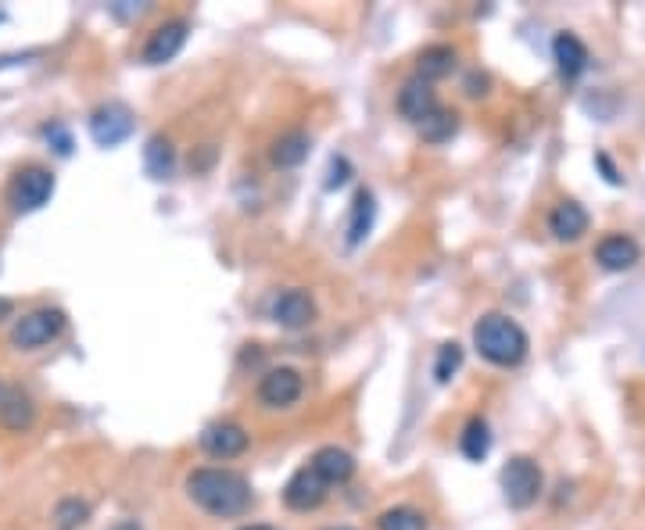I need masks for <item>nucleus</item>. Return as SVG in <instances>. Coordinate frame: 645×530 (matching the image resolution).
Here are the masks:
<instances>
[{
	"label": "nucleus",
	"instance_id": "1",
	"mask_svg": "<svg viewBox=\"0 0 645 530\" xmlns=\"http://www.w3.org/2000/svg\"><path fill=\"white\" fill-rule=\"evenodd\" d=\"M190 502L205 509L215 520H233L251 509V484L244 473L226 470V466H198L187 473Z\"/></svg>",
	"mask_w": 645,
	"mask_h": 530
},
{
	"label": "nucleus",
	"instance_id": "2",
	"mask_svg": "<svg viewBox=\"0 0 645 530\" xmlns=\"http://www.w3.org/2000/svg\"><path fill=\"white\" fill-rule=\"evenodd\" d=\"M473 348L491 366L513 369L527 359V334L516 319L502 316V312H488L473 323Z\"/></svg>",
	"mask_w": 645,
	"mask_h": 530
},
{
	"label": "nucleus",
	"instance_id": "3",
	"mask_svg": "<svg viewBox=\"0 0 645 530\" xmlns=\"http://www.w3.org/2000/svg\"><path fill=\"white\" fill-rule=\"evenodd\" d=\"M545 491V473L531 455H513L502 466V495L509 509H531Z\"/></svg>",
	"mask_w": 645,
	"mask_h": 530
},
{
	"label": "nucleus",
	"instance_id": "4",
	"mask_svg": "<svg viewBox=\"0 0 645 530\" xmlns=\"http://www.w3.org/2000/svg\"><path fill=\"white\" fill-rule=\"evenodd\" d=\"M65 312L61 308H33V312H26V316L18 319L15 330H11V344L22 351H36L43 348V344L58 341L61 334H65Z\"/></svg>",
	"mask_w": 645,
	"mask_h": 530
},
{
	"label": "nucleus",
	"instance_id": "5",
	"mask_svg": "<svg viewBox=\"0 0 645 530\" xmlns=\"http://www.w3.org/2000/svg\"><path fill=\"white\" fill-rule=\"evenodd\" d=\"M51 194H54V172L43 169V165H26V169L18 172L8 187V201L18 215L43 208L47 201H51Z\"/></svg>",
	"mask_w": 645,
	"mask_h": 530
},
{
	"label": "nucleus",
	"instance_id": "6",
	"mask_svg": "<svg viewBox=\"0 0 645 530\" xmlns=\"http://www.w3.org/2000/svg\"><path fill=\"white\" fill-rule=\"evenodd\" d=\"M258 405L262 409H291L305 394V377L294 366H276L258 380Z\"/></svg>",
	"mask_w": 645,
	"mask_h": 530
},
{
	"label": "nucleus",
	"instance_id": "7",
	"mask_svg": "<svg viewBox=\"0 0 645 530\" xmlns=\"http://www.w3.org/2000/svg\"><path fill=\"white\" fill-rule=\"evenodd\" d=\"M248 445L251 434L233 419H215L201 430V452L212 455V459H237V455L248 452Z\"/></svg>",
	"mask_w": 645,
	"mask_h": 530
},
{
	"label": "nucleus",
	"instance_id": "8",
	"mask_svg": "<svg viewBox=\"0 0 645 530\" xmlns=\"http://www.w3.org/2000/svg\"><path fill=\"white\" fill-rule=\"evenodd\" d=\"M327 495H330V484L312 466L294 470L291 480L284 484V505L294 509V513H312V509H319V505L327 502Z\"/></svg>",
	"mask_w": 645,
	"mask_h": 530
},
{
	"label": "nucleus",
	"instance_id": "9",
	"mask_svg": "<svg viewBox=\"0 0 645 530\" xmlns=\"http://www.w3.org/2000/svg\"><path fill=\"white\" fill-rule=\"evenodd\" d=\"M269 316L273 323H280L284 330H301V326H309L316 319V301H312L309 291H301V287H291V291H280L269 305Z\"/></svg>",
	"mask_w": 645,
	"mask_h": 530
},
{
	"label": "nucleus",
	"instance_id": "10",
	"mask_svg": "<svg viewBox=\"0 0 645 530\" xmlns=\"http://www.w3.org/2000/svg\"><path fill=\"white\" fill-rule=\"evenodd\" d=\"M129 133H133V115H129L126 104H101L90 115V137L101 147H119Z\"/></svg>",
	"mask_w": 645,
	"mask_h": 530
},
{
	"label": "nucleus",
	"instance_id": "11",
	"mask_svg": "<svg viewBox=\"0 0 645 530\" xmlns=\"http://www.w3.org/2000/svg\"><path fill=\"white\" fill-rule=\"evenodd\" d=\"M187 33L190 26L183 22V18H172V22H162V26L155 29V33L147 36L144 51H140V58L147 61V65H165V61H172L176 54L183 51V43H187Z\"/></svg>",
	"mask_w": 645,
	"mask_h": 530
},
{
	"label": "nucleus",
	"instance_id": "12",
	"mask_svg": "<svg viewBox=\"0 0 645 530\" xmlns=\"http://www.w3.org/2000/svg\"><path fill=\"white\" fill-rule=\"evenodd\" d=\"M638 258H642V248H638V240L628 237V233H610V237H602L595 244V262L606 273H624V269L638 265Z\"/></svg>",
	"mask_w": 645,
	"mask_h": 530
},
{
	"label": "nucleus",
	"instance_id": "13",
	"mask_svg": "<svg viewBox=\"0 0 645 530\" xmlns=\"http://www.w3.org/2000/svg\"><path fill=\"white\" fill-rule=\"evenodd\" d=\"M438 94H434V86L423 83V79H409V83L398 90V112L405 115L409 122H416L420 126L423 119H430V115L438 112Z\"/></svg>",
	"mask_w": 645,
	"mask_h": 530
},
{
	"label": "nucleus",
	"instance_id": "14",
	"mask_svg": "<svg viewBox=\"0 0 645 530\" xmlns=\"http://www.w3.org/2000/svg\"><path fill=\"white\" fill-rule=\"evenodd\" d=\"M309 466L327 480L330 488H334V484H348V480L355 477V455L344 452V448H337V445L319 448V452L309 459Z\"/></svg>",
	"mask_w": 645,
	"mask_h": 530
},
{
	"label": "nucleus",
	"instance_id": "15",
	"mask_svg": "<svg viewBox=\"0 0 645 530\" xmlns=\"http://www.w3.org/2000/svg\"><path fill=\"white\" fill-rule=\"evenodd\" d=\"M552 58H556L559 76L567 79V83H574V79L588 69V47L577 40L574 33H559L556 40H552Z\"/></svg>",
	"mask_w": 645,
	"mask_h": 530
},
{
	"label": "nucleus",
	"instance_id": "16",
	"mask_svg": "<svg viewBox=\"0 0 645 530\" xmlns=\"http://www.w3.org/2000/svg\"><path fill=\"white\" fill-rule=\"evenodd\" d=\"M588 212L577 201H559L549 212V233L556 240H581L588 233Z\"/></svg>",
	"mask_w": 645,
	"mask_h": 530
},
{
	"label": "nucleus",
	"instance_id": "17",
	"mask_svg": "<svg viewBox=\"0 0 645 530\" xmlns=\"http://www.w3.org/2000/svg\"><path fill=\"white\" fill-rule=\"evenodd\" d=\"M36 419V402L29 398L22 387H8V394H4V402H0V423L8 430H15V434H22V430L33 427Z\"/></svg>",
	"mask_w": 645,
	"mask_h": 530
},
{
	"label": "nucleus",
	"instance_id": "18",
	"mask_svg": "<svg viewBox=\"0 0 645 530\" xmlns=\"http://www.w3.org/2000/svg\"><path fill=\"white\" fill-rule=\"evenodd\" d=\"M456 61H459L456 47L434 43V47H427V51L420 54V61H416V79H423V83H438V79L452 76Z\"/></svg>",
	"mask_w": 645,
	"mask_h": 530
},
{
	"label": "nucleus",
	"instance_id": "19",
	"mask_svg": "<svg viewBox=\"0 0 645 530\" xmlns=\"http://www.w3.org/2000/svg\"><path fill=\"white\" fill-rule=\"evenodd\" d=\"M309 147H312L309 133L291 129V133L273 140V147H269V162H273L276 169H298V165L309 158Z\"/></svg>",
	"mask_w": 645,
	"mask_h": 530
},
{
	"label": "nucleus",
	"instance_id": "20",
	"mask_svg": "<svg viewBox=\"0 0 645 530\" xmlns=\"http://www.w3.org/2000/svg\"><path fill=\"white\" fill-rule=\"evenodd\" d=\"M373 219H377V201H373L370 190H359L352 201V215H348V244L359 248L362 240L370 237Z\"/></svg>",
	"mask_w": 645,
	"mask_h": 530
},
{
	"label": "nucleus",
	"instance_id": "21",
	"mask_svg": "<svg viewBox=\"0 0 645 530\" xmlns=\"http://www.w3.org/2000/svg\"><path fill=\"white\" fill-rule=\"evenodd\" d=\"M459 452H463L470 462L488 459V452H491V427H488V419H484V416H470V419H466L463 434H459Z\"/></svg>",
	"mask_w": 645,
	"mask_h": 530
},
{
	"label": "nucleus",
	"instance_id": "22",
	"mask_svg": "<svg viewBox=\"0 0 645 530\" xmlns=\"http://www.w3.org/2000/svg\"><path fill=\"white\" fill-rule=\"evenodd\" d=\"M144 169L151 172V180H169L172 169H176V147L169 137H151L144 147Z\"/></svg>",
	"mask_w": 645,
	"mask_h": 530
},
{
	"label": "nucleus",
	"instance_id": "23",
	"mask_svg": "<svg viewBox=\"0 0 645 530\" xmlns=\"http://www.w3.org/2000/svg\"><path fill=\"white\" fill-rule=\"evenodd\" d=\"M377 530H427V516L413 505H395L377 516Z\"/></svg>",
	"mask_w": 645,
	"mask_h": 530
},
{
	"label": "nucleus",
	"instance_id": "24",
	"mask_svg": "<svg viewBox=\"0 0 645 530\" xmlns=\"http://www.w3.org/2000/svg\"><path fill=\"white\" fill-rule=\"evenodd\" d=\"M416 129H420V137L427 140V144H445V140L459 129V115L448 112V108H438V112L430 115V119H423Z\"/></svg>",
	"mask_w": 645,
	"mask_h": 530
},
{
	"label": "nucleus",
	"instance_id": "25",
	"mask_svg": "<svg viewBox=\"0 0 645 530\" xmlns=\"http://www.w3.org/2000/svg\"><path fill=\"white\" fill-rule=\"evenodd\" d=\"M54 520H58L61 530H76L90 520V505H86L83 498H65V502H58V509H54Z\"/></svg>",
	"mask_w": 645,
	"mask_h": 530
},
{
	"label": "nucleus",
	"instance_id": "26",
	"mask_svg": "<svg viewBox=\"0 0 645 530\" xmlns=\"http://www.w3.org/2000/svg\"><path fill=\"white\" fill-rule=\"evenodd\" d=\"M459 366H463V348H459L456 341L441 344V348H438V362H434V380H438V384H448V380L459 373Z\"/></svg>",
	"mask_w": 645,
	"mask_h": 530
},
{
	"label": "nucleus",
	"instance_id": "27",
	"mask_svg": "<svg viewBox=\"0 0 645 530\" xmlns=\"http://www.w3.org/2000/svg\"><path fill=\"white\" fill-rule=\"evenodd\" d=\"M47 133V140L54 144V151L58 154H69L72 151V137H69V129H61V126H47L43 129Z\"/></svg>",
	"mask_w": 645,
	"mask_h": 530
},
{
	"label": "nucleus",
	"instance_id": "28",
	"mask_svg": "<svg viewBox=\"0 0 645 530\" xmlns=\"http://www.w3.org/2000/svg\"><path fill=\"white\" fill-rule=\"evenodd\" d=\"M341 183H348V162H344V158H334V162H330V180H327V187L334 190V187H341Z\"/></svg>",
	"mask_w": 645,
	"mask_h": 530
},
{
	"label": "nucleus",
	"instance_id": "29",
	"mask_svg": "<svg viewBox=\"0 0 645 530\" xmlns=\"http://www.w3.org/2000/svg\"><path fill=\"white\" fill-rule=\"evenodd\" d=\"M595 165H599V169L606 172V183H613V187H617V183H620V172L613 169L610 158H606V154H595Z\"/></svg>",
	"mask_w": 645,
	"mask_h": 530
},
{
	"label": "nucleus",
	"instance_id": "30",
	"mask_svg": "<svg viewBox=\"0 0 645 530\" xmlns=\"http://www.w3.org/2000/svg\"><path fill=\"white\" fill-rule=\"evenodd\" d=\"M112 530H140V527H137V523H133V520H122V523H115Z\"/></svg>",
	"mask_w": 645,
	"mask_h": 530
},
{
	"label": "nucleus",
	"instance_id": "31",
	"mask_svg": "<svg viewBox=\"0 0 645 530\" xmlns=\"http://www.w3.org/2000/svg\"><path fill=\"white\" fill-rule=\"evenodd\" d=\"M237 530H276V527H269V523H248V527H237Z\"/></svg>",
	"mask_w": 645,
	"mask_h": 530
},
{
	"label": "nucleus",
	"instance_id": "32",
	"mask_svg": "<svg viewBox=\"0 0 645 530\" xmlns=\"http://www.w3.org/2000/svg\"><path fill=\"white\" fill-rule=\"evenodd\" d=\"M8 312H11V301L0 298V316H8Z\"/></svg>",
	"mask_w": 645,
	"mask_h": 530
},
{
	"label": "nucleus",
	"instance_id": "33",
	"mask_svg": "<svg viewBox=\"0 0 645 530\" xmlns=\"http://www.w3.org/2000/svg\"><path fill=\"white\" fill-rule=\"evenodd\" d=\"M4 394H8V387H4V384H0V402H4Z\"/></svg>",
	"mask_w": 645,
	"mask_h": 530
},
{
	"label": "nucleus",
	"instance_id": "34",
	"mask_svg": "<svg viewBox=\"0 0 645 530\" xmlns=\"http://www.w3.org/2000/svg\"><path fill=\"white\" fill-rule=\"evenodd\" d=\"M323 530H355V527H323Z\"/></svg>",
	"mask_w": 645,
	"mask_h": 530
}]
</instances>
